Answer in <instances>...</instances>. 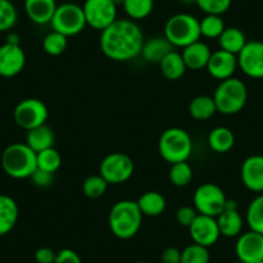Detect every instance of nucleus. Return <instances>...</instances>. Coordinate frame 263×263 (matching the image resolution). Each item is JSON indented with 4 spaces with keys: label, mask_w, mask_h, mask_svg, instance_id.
I'll list each match as a JSON object with an SVG mask.
<instances>
[{
    "label": "nucleus",
    "mask_w": 263,
    "mask_h": 263,
    "mask_svg": "<svg viewBox=\"0 0 263 263\" xmlns=\"http://www.w3.org/2000/svg\"><path fill=\"white\" fill-rule=\"evenodd\" d=\"M50 26L53 31L60 32L67 37L80 34L87 26L83 7L77 3H62L57 6Z\"/></svg>",
    "instance_id": "0eeeda50"
},
{
    "label": "nucleus",
    "mask_w": 263,
    "mask_h": 263,
    "mask_svg": "<svg viewBox=\"0 0 263 263\" xmlns=\"http://www.w3.org/2000/svg\"><path fill=\"white\" fill-rule=\"evenodd\" d=\"M18 13L11 0H0V32L9 31L17 24Z\"/></svg>",
    "instance_id": "c9c22d12"
},
{
    "label": "nucleus",
    "mask_w": 263,
    "mask_h": 263,
    "mask_svg": "<svg viewBox=\"0 0 263 263\" xmlns=\"http://www.w3.org/2000/svg\"><path fill=\"white\" fill-rule=\"evenodd\" d=\"M2 168L14 179L30 178L37 169L36 153L26 143H12L2 154Z\"/></svg>",
    "instance_id": "7ed1b4c3"
},
{
    "label": "nucleus",
    "mask_w": 263,
    "mask_h": 263,
    "mask_svg": "<svg viewBox=\"0 0 263 263\" xmlns=\"http://www.w3.org/2000/svg\"><path fill=\"white\" fill-rule=\"evenodd\" d=\"M82 7L87 26L100 32L118 20V6L112 0H85Z\"/></svg>",
    "instance_id": "9b49d317"
},
{
    "label": "nucleus",
    "mask_w": 263,
    "mask_h": 263,
    "mask_svg": "<svg viewBox=\"0 0 263 263\" xmlns=\"http://www.w3.org/2000/svg\"><path fill=\"white\" fill-rule=\"evenodd\" d=\"M159 66H160V71L163 77L166 80H171V82H176V80L181 79L187 70L183 57L177 50H172L171 53H168L163 58V61L159 63Z\"/></svg>",
    "instance_id": "b1692460"
},
{
    "label": "nucleus",
    "mask_w": 263,
    "mask_h": 263,
    "mask_svg": "<svg viewBox=\"0 0 263 263\" xmlns=\"http://www.w3.org/2000/svg\"><path fill=\"white\" fill-rule=\"evenodd\" d=\"M211 253L208 248L199 244L187 245L183 250H181V263H209Z\"/></svg>",
    "instance_id": "f704fd0d"
},
{
    "label": "nucleus",
    "mask_w": 263,
    "mask_h": 263,
    "mask_svg": "<svg viewBox=\"0 0 263 263\" xmlns=\"http://www.w3.org/2000/svg\"><path fill=\"white\" fill-rule=\"evenodd\" d=\"M224 29L223 18L217 14H205L200 21V34L206 39H218Z\"/></svg>",
    "instance_id": "473e14b6"
},
{
    "label": "nucleus",
    "mask_w": 263,
    "mask_h": 263,
    "mask_svg": "<svg viewBox=\"0 0 263 263\" xmlns=\"http://www.w3.org/2000/svg\"><path fill=\"white\" fill-rule=\"evenodd\" d=\"M18 216L20 209L13 197L0 194V236L8 235L14 229Z\"/></svg>",
    "instance_id": "412c9836"
},
{
    "label": "nucleus",
    "mask_w": 263,
    "mask_h": 263,
    "mask_svg": "<svg viewBox=\"0 0 263 263\" xmlns=\"http://www.w3.org/2000/svg\"><path fill=\"white\" fill-rule=\"evenodd\" d=\"M232 0H196V6L205 14L222 16L231 7Z\"/></svg>",
    "instance_id": "4c0bfd02"
},
{
    "label": "nucleus",
    "mask_w": 263,
    "mask_h": 263,
    "mask_svg": "<svg viewBox=\"0 0 263 263\" xmlns=\"http://www.w3.org/2000/svg\"><path fill=\"white\" fill-rule=\"evenodd\" d=\"M218 43L219 49L237 55L240 50L244 48V45L247 44L248 40L244 32L237 27H226L221 36L218 37Z\"/></svg>",
    "instance_id": "bb28decb"
},
{
    "label": "nucleus",
    "mask_w": 263,
    "mask_h": 263,
    "mask_svg": "<svg viewBox=\"0 0 263 263\" xmlns=\"http://www.w3.org/2000/svg\"><path fill=\"white\" fill-rule=\"evenodd\" d=\"M237 69H239V66H237V55L222 49L212 52L209 62L206 65V70H208L209 75L213 79L221 80V82L234 77L235 71Z\"/></svg>",
    "instance_id": "dca6fc26"
},
{
    "label": "nucleus",
    "mask_w": 263,
    "mask_h": 263,
    "mask_svg": "<svg viewBox=\"0 0 263 263\" xmlns=\"http://www.w3.org/2000/svg\"><path fill=\"white\" fill-rule=\"evenodd\" d=\"M163 263H181V250L176 247H168L161 252Z\"/></svg>",
    "instance_id": "37998d69"
},
{
    "label": "nucleus",
    "mask_w": 263,
    "mask_h": 263,
    "mask_svg": "<svg viewBox=\"0 0 263 263\" xmlns=\"http://www.w3.org/2000/svg\"><path fill=\"white\" fill-rule=\"evenodd\" d=\"M8 44H16L20 45V35L16 32H9L8 36H7V42Z\"/></svg>",
    "instance_id": "c03bdc74"
},
{
    "label": "nucleus",
    "mask_w": 263,
    "mask_h": 263,
    "mask_svg": "<svg viewBox=\"0 0 263 263\" xmlns=\"http://www.w3.org/2000/svg\"><path fill=\"white\" fill-rule=\"evenodd\" d=\"M240 263H241V262H240Z\"/></svg>",
    "instance_id": "8fccbe9b"
},
{
    "label": "nucleus",
    "mask_w": 263,
    "mask_h": 263,
    "mask_svg": "<svg viewBox=\"0 0 263 263\" xmlns=\"http://www.w3.org/2000/svg\"><path fill=\"white\" fill-rule=\"evenodd\" d=\"M143 214L137 201L120 200L114 204L108 213V227L115 237L129 240L135 237L141 230Z\"/></svg>",
    "instance_id": "f03ea898"
},
{
    "label": "nucleus",
    "mask_w": 263,
    "mask_h": 263,
    "mask_svg": "<svg viewBox=\"0 0 263 263\" xmlns=\"http://www.w3.org/2000/svg\"><path fill=\"white\" fill-rule=\"evenodd\" d=\"M54 263H83V260L75 250L65 248V249H61L60 252H57Z\"/></svg>",
    "instance_id": "a19ab883"
},
{
    "label": "nucleus",
    "mask_w": 263,
    "mask_h": 263,
    "mask_svg": "<svg viewBox=\"0 0 263 263\" xmlns=\"http://www.w3.org/2000/svg\"><path fill=\"white\" fill-rule=\"evenodd\" d=\"M135 173V163L124 153H111L103 158L100 165V176L108 184H121L129 181Z\"/></svg>",
    "instance_id": "1a4fd4ad"
},
{
    "label": "nucleus",
    "mask_w": 263,
    "mask_h": 263,
    "mask_svg": "<svg viewBox=\"0 0 263 263\" xmlns=\"http://www.w3.org/2000/svg\"><path fill=\"white\" fill-rule=\"evenodd\" d=\"M258 263H263V260H260V262H258Z\"/></svg>",
    "instance_id": "09e8293b"
},
{
    "label": "nucleus",
    "mask_w": 263,
    "mask_h": 263,
    "mask_svg": "<svg viewBox=\"0 0 263 263\" xmlns=\"http://www.w3.org/2000/svg\"><path fill=\"white\" fill-rule=\"evenodd\" d=\"M217 112L216 103L213 97L209 96H197L190 102L189 114L192 119L199 121H204L211 119Z\"/></svg>",
    "instance_id": "cd10ccee"
},
{
    "label": "nucleus",
    "mask_w": 263,
    "mask_h": 263,
    "mask_svg": "<svg viewBox=\"0 0 263 263\" xmlns=\"http://www.w3.org/2000/svg\"><path fill=\"white\" fill-rule=\"evenodd\" d=\"M48 118H49V110L47 105L37 98L22 100L13 111V119L16 124L26 132L47 124Z\"/></svg>",
    "instance_id": "9d476101"
},
{
    "label": "nucleus",
    "mask_w": 263,
    "mask_h": 263,
    "mask_svg": "<svg viewBox=\"0 0 263 263\" xmlns=\"http://www.w3.org/2000/svg\"><path fill=\"white\" fill-rule=\"evenodd\" d=\"M25 13L30 21L36 25L50 24L57 9L55 0H25Z\"/></svg>",
    "instance_id": "aec40b11"
},
{
    "label": "nucleus",
    "mask_w": 263,
    "mask_h": 263,
    "mask_svg": "<svg viewBox=\"0 0 263 263\" xmlns=\"http://www.w3.org/2000/svg\"><path fill=\"white\" fill-rule=\"evenodd\" d=\"M164 36L173 47L183 49L200 40V21L189 13H177L169 17L164 27Z\"/></svg>",
    "instance_id": "423d86ee"
},
{
    "label": "nucleus",
    "mask_w": 263,
    "mask_h": 263,
    "mask_svg": "<svg viewBox=\"0 0 263 263\" xmlns=\"http://www.w3.org/2000/svg\"><path fill=\"white\" fill-rule=\"evenodd\" d=\"M237 66L248 78L263 79V42H248L237 54Z\"/></svg>",
    "instance_id": "f8f14e48"
},
{
    "label": "nucleus",
    "mask_w": 263,
    "mask_h": 263,
    "mask_svg": "<svg viewBox=\"0 0 263 263\" xmlns=\"http://www.w3.org/2000/svg\"><path fill=\"white\" fill-rule=\"evenodd\" d=\"M124 12L132 21H141L153 13L154 0H124Z\"/></svg>",
    "instance_id": "c756f323"
},
{
    "label": "nucleus",
    "mask_w": 263,
    "mask_h": 263,
    "mask_svg": "<svg viewBox=\"0 0 263 263\" xmlns=\"http://www.w3.org/2000/svg\"><path fill=\"white\" fill-rule=\"evenodd\" d=\"M55 254L54 250L50 249L48 247H42L35 252V260L36 263H54L55 260Z\"/></svg>",
    "instance_id": "79ce46f5"
},
{
    "label": "nucleus",
    "mask_w": 263,
    "mask_h": 263,
    "mask_svg": "<svg viewBox=\"0 0 263 263\" xmlns=\"http://www.w3.org/2000/svg\"><path fill=\"white\" fill-rule=\"evenodd\" d=\"M32 184L39 189H47V187L52 186L53 181H54V174L48 173V172L42 171V169H36L30 177Z\"/></svg>",
    "instance_id": "ea45409f"
},
{
    "label": "nucleus",
    "mask_w": 263,
    "mask_h": 263,
    "mask_svg": "<svg viewBox=\"0 0 263 263\" xmlns=\"http://www.w3.org/2000/svg\"><path fill=\"white\" fill-rule=\"evenodd\" d=\"M112 2L116 4V6H119V4H121V6H123V3H124V0H112Z\"/></svg>",
    "instance_id": "49530a36"
},
{
    "label": "nucleus",
    "mask_w": 263,
    "mask_h": 263,
    "mask_svg": "<svg viewBox=\"0 0 263 263\" xmlns=\"http://www.w3.org/2000/svg\"><path fill=\"white\" fill-rule=\"evenodd\" d=\"M197 212L194 206L190 205H183L181 208H178V211L176 212V219L178 222V224L181 226L187 227L189 229L190 224L194 222V219L197 217Z\"/></svg>",
    "instance_id": "58836bf2"
},
{
    "label": "nucleus",
    "mask_w": 263,
    "mask_h": 263,
    "mask_svg": "<svg viewBox=\"0 0 263 263\" xmlns=\"http://www.w3.org/2000/svg\"><path fill=\"white\" fill-rule=\"evenodd\" d=\"M173 45L168 42L165 36H154L145 40L141 55L148 63H160L163 58L173 49Z\"/></svg>",
    "instance_id": "4be33fe9"
},
{
    "label": "nucleus",
    "mask_w": 263,
    "mask_h": 263,
    "mask_svg": "<svg viewBox=\"0 0 263 263\" xmlns=\"http://www.w3.org/2000/svg\"><path fill=\"white\" fill-rule=\"evenodd\" d=\"M217 112L222 115H235L247 105L248 88L242 80L237 78L222 80L213 95Z\"/></svg>",
    "instance_id": "20e7f679"
},
{
    "label": "nucleus",
    "mask_w": 263,
    "mask_h": 263,
    "mask_svg": "<svg viewBox=\"0 0 263 263\" xmlns=\"http://www.w3.org/2000/svg\"><path fill=\"white\" fill-rule=\"evenodd\" d=\"M25 143L37 154L43 150L53 147V145H54V133L47 124L36 126L31 130H27L26 142Z\"/></svg>",
    "instance_id": "393cba45"
},
{
    "label": "nucleus",
    "mask_w": 263,
    "mask_h": 263,
    "mask_svg": "<svg viewBox=\"0 0 263 263\" xmlns=\"http://www.w3.org/2000/svg\"><path fill=\"white\" fill-rule=\"evenodd\" d=\"M181 54L183 57L187 69L199 71V70L206 69V65H208L209 58L212 55V50L208 44L197 40V42L184 47Z\"/></svg>",
    "instance_id": "6ab92c4d"
},
{
    "label": "nucleus",
    "mask_w": 263,
    "mask_h": 263,
    "mask_svg": "<svg viewBox=\"0 0 263 263\" xmlns=\"http://www.w3.org/2000/svg\"><path fill=\"white\" fill-rule=\"evenodd\" d=\"M137 205L141 213L146 217H159L165 212L166 200L163 194L158 191H147L140 196Z\"/></svg>",
    "instance_id": "5701e85b"
},
{
    "label": "nucleus",
    "mask_w": 263,
    "mask_h": 263,
    "mask_svg": "<svg viewBox=\"0 0 263 263\" xmlns=\"http://www.w3.org/2000/svg\"><path fill=\"white\" fill-rule=\"evenodd\" d=\"M216 219L221 236L232 239V237H237L242 232L244 218L240 214L239 209H237V203L235 200L227 199L224 211L218 217H216Z\"/></svg>",
    "instance_id": "a211bd4d"
},
{
    "label": "nucleus",
    "mask_w": 263,
    "mask_h": 263,
    "mask_svg": "<svg viewBox=\"0 0 263 263\" xmlns=\"http://www.w3.org/2000/svg\"><path fill=\"white\" fill-rule=\"evenodd\" d=\"M194 178V171L187 161L172 164L169 169V181L176 187H186Z\"/></svg>",
    "instance_id": "7c9ffc66"
},
{
    "label": "nucleus",
    "mask_w": 263,
    "mask_h": 263,
    "mask_svg": "<svg viewBox=\"0 0 263 263\" xmlns=\"http://www.w3.org/2000/svg\"><path fill=\"white\" fill-rule=\"evenodd\" d=\"M67 44H69V37L53 30L43 39V49L47 54L53 57L62 54L67 48Z\"/></svg>",
    "instance_id": "72a5a7b5"
},
{
    "label": "nucleus",
    "mask_w": 263,
    "mask_h": 263,
    "mask_svg": "<svg viewBox=\"0 0 263 263\" xmlns=\"http://www.w3.org/2000/svg\"><path fill=\"white\" fill-rule=\"evenodd\" d=\"M107 187L108 183L100 174H97V176H89L83 182V192L89 199H98V197L103 196L105 192L107 191Z\"/></svg>",
    "instance_id": "e433bc0d"
},
{
    "label": "nucleus",
    "mask_w": 263,
    "mask_h": 263,
    "mask_svg": "<svg viewBox=\"0 0 263 263\" xmlns=\"http://www.w3.org/2000/svg\"><path fill=\"white\" fill-rule=\"evenodd\" d=\"M62 164L61 154L54 147L47 148L36 154V166L37 169L54 174Z\"/></svg>",
    "instance_id": "2f4dec72"
},
{
    "label": "nucleus",
    "mask_w": 263,
    "mask_h": 263,
    "mask_svg": "<svg viewBox=\"0 0 263 263\" xmlns=\"http://www.w3.org/2000/svg\"><path fill=\"white\" fill-rule=\"evenodd\" d=\"M235 253L241 263H258L263 260V235L252 230L240 234L235 244Z\"/></svg>",
    "instance_id": "ddd939ff"
},
{
    "label": "nucleus",
    "mask_w": 263,
    "mask_h": 263,
    "mask_svg": "<svg viewBox=\"0 0 263 263\" xmlns=\"http://www.w3.org/2000/svg\"><path fill=\"white\" fill-rule=\"evenodd\" d=\"M208 145L217 154H226L235 145V135L226 126H217L208 135Z\"/></svg>",
    "instance_id": "a878e982"
},
{
    "label": "nucleus",
    "mask_w": 263,
    "mask_h": 263,
    "mask_svg": "<svg viewBox=\"0 0 263 263\" xmlns=\"http://www.w3.org/2000/svg\"><path fill=\"white\" fill-rule=\"evenodd\" d=\"M145 35L136 21L116 20L100 35V47L103 54L116 62L135 60L142 52Z\"/></svg>",
    "instance_id": "f257e3e1"
},
{
    "label": "nucleus",
    "mask_w": 263,
    "mask_h": 263,
    "mask_svg": "<svg viewBox=\"0 0 263 263\" xmlns=\"http://www.w3.org/2000/svg\"><path fill=\"white\" fill-rule=\"evenodd\" d=\"M135 263H148V262H145V260H138V262H135Z\"/></svg>",
    "instance_id": "de8ad7c7"
},
{
    "label": "nucleus",
    "mask_w": 263,
    "mask_h": 263,
    "mask_svg": "<svg viewBox=\"0 0 263 263\" xmlns=\"http://www.w3.org/2000/svg\"><path fill=\"white\" fill-rule=\"evenodd\" d=\"M26 54L21 45L3 44L0 47V77L14 78L24 70Z\"/></svg>",
    "instance_id": "2eb2a0df"
},
{
    "label": "nucleus",
    "mask_w": 263,
    "mask_h": 263,
    "mask_svg": "<svg viewBox=\"0 0 263 263\" xmlns=\"http://www.w3.org/2000/svg\"><path fill=\"white\" fill-rule=\"evenodd\" d=\"M158 148L161 158L172 165L187 161L194 150V143L191 136L184 129L173 126L163 132V135L159 138Z\"/></svg>",
    "instance_id": "39448f33"
},
{
    "label": "nucleus",
    "mask_w": 263,
    "mask_h": 263,
    "mask_svg": "<svg viewBox=\"0 0 263 263\" xmlns=\"http://www.w3.org/2000/svg\"><path fill=\"white\" fill-rule=\"evenodd\" d=\"M190 237L192 242L203 247L209 248L218 241L221 232H219L218 223L214 217L204 216V214H197L189 227Z\"/></svg>",
    "instance_id": "4468645a"
},
{
    "label": "nucleus",
    "mask_w": 263,
    "mask_h": 263,
    "mask_svg": "<svg viewBox=\"0 0 263 263\" xmlns=\"http://www.w3.org/2000/svg\"><path fill=\"white\" fill-rule=\"evenodd\" d=\"M181 4H186V6H190V4H195L196 0H178Z\"/></svg>",
    "instance_id": "a18cd8bd"
},
{
    "label": "nucleus",
    "mask_w": 263,
    "mask_h": 263,
    "mask_svg": "<svg viewBox=\"0 0 263 263\" xmlns=\"http://www.w3.org/2000/svg\"><path fill=\"white\" fill-rule=\"evenodd\" d=\"M241 182L249 191L263 192V155H250L242 161L240 168Z\"/></svg>",
    "instance_id": "f3484780"
},
{
    "label": "nucleus",
    "mask_w": 263,
    "mask_h": 263,
    "mask_svg": "<svg viewBox=\"0 0 263 263\" xmlns=\"http://www.w3.org/2000/svg\"><path fill=\"white\" fill-rule=\"evenodd\" d=\"M192 200L197 213L216 218L224 211L227 196L218 184L206 182L195 190Z\"/></svg>",
    "instance_id": "6e6552de"
},
{
    "label": "nucleus",
    "mask_w": 263,
    "mask_h": 263,
    "mask_svg": "<svg viewBox=\"0 0 263 263\" xmlns=\"http://www.w3.org/2000/svg\"><path fill=\"white\" fill-rule=\"evenodd\" d=\"M245 221L249 226V230L263 235V192L258 194L249 203L245 214Z\"/></svg>",
    "instance_id": "c85d7f7f"
}]
</instances>
